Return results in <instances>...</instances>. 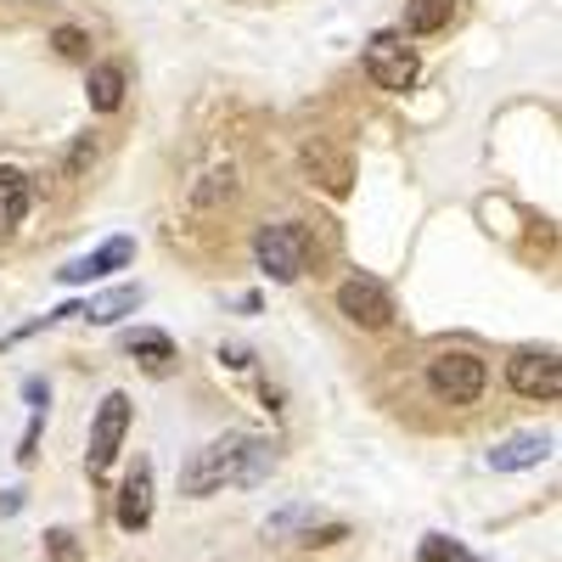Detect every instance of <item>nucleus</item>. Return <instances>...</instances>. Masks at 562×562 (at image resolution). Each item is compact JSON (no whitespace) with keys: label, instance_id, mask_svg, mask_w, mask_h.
I'll list each match as a JSON object with an SVG mask.
<instances>
[{"label":"nucleus","instance_id":"obj_14","mask_svg":"<svg viewBox=\"0 0 562 562\" xmlns=\"http://www.w3.org/2000/svg\"><path fill=\"white\" fill-rule=\"evenodd\" d=\"M124 102V68L119 63H97L90 68V108L97 113H119Z\"/></svg>","mask_w":562,"mask_h":562},{"label":"nucleus","instance_id":"obj_12","mask_svg":"<svg viewBox=\"0 0 562 562\" xmlns=\"http://www.w3.org/2000/svg\"><path fill=\"white\" fill-rule=\"evenodd\" d=\"M29 203H34V186H29V175H18V169H0V243L18 231V220L29 214Z\"/></svg>","mask_w":562,"mask_h":562},{"label":"nucleus","instance_id":"obj_10","mask_svg":"<svg viewBox=\"0 0 562 562\" xmlns=\"http://www.w3.org/2000/svg\"><path fill=\"white\" fill-rule=\"evenodd\" d=\"M551 456V434H512L490 450V473H524Z\"/></svg>","mask_w":562,"mask_h":562},{"label":"nucleus","instance_id":"obj_16","mask_svg":"<svg viewBox=\"0 0 562 562\" xmlns=\"http://www.w3.org/2000/svg\"><path fill=\"white\" fill-rule=\"evenodd\" d=\"M140 304V288H113V293H102V299H90L79 315H90V321H97V326H113L119 315H130Z\"/></svg>","mask_w":562,"mask_h":562},{"label":"nucleus","instance_id":"obj_6","mask_svg":"<svg viewBox=\"0 0 562 562\" xmlns=\"http://www.w3.org/2000/svg\"><path fill=\"white\" fill-rule=\"evenodd\" d=\"M124 434H130V394L113 389V394L97 405V416H90V450H85L90 473H108L113 456H119V445H124Z\"/></svg>","mask_w":562,"mask_h":562},{"label":"nucleus","instance_id":"obj_22","mask_svg":"<svg viewBox=\"0 0 562 562\" xmlns=\"http://www.w3.org/2000/svg\"><path fill=\"white\" fill-rule=\"evenodd\" d=\"M18 506H23V495H18V490H7V501H0V518H12Z\"/></svg>","mask_w":562,"mask_h":562},{"label":"nucleus","instance_id":"obj_1","mask_svg":"<svg viewBox=\"0 0 562 562\" xmlns=\"http://www.w3.org/2000/svg\"><path fill=\"white\" fill-rule=\"evenodd\" d=\"M276 473V445L259 434L209 439L180 473V495H220V490H259Z\"/></svg>","mask_w":562,"mask_h":562},{"label":"nucleus","instance_id":"obj_11","mask_svg":"<svg viewBox=\"0 0 562 562\" xmlns=\"http://www.w3.org/2000/svg\"><path fill=\"white\" fill-rule=\"evenodd\" d=\"M304 169H310L333 198H344V192H349V180H355L349 158H344L338 147H326V140H310V147H304Z\"/></svg>","mask_w":562,"mask_h":562},{"label":"nucleus","instance_id":"obj_8","mask_svg":"<svg viewBox=\"0 0 562 562\" xmlns=\"http://www.w3.org/2000/svg\"><path fill=\"white\" fill-rule=\"evenodd\" d=\"M130 259H135V243H130V237H113V243H102L97 254H85V259H68V265L57 270V281H63V288H85V281H102V276L124 270Z\"/></svg>","mask_w":562,"mask_h":562},{"label":"nucleus","instance_id":"obj_15","mask_svg":"<svg viewBox=\"0 0 562 562\" xmlns=\"http://www.w3.org/2000/svg\"><path fill=\"white\" fill-rule=\"evenodd\" d=\"M456 18V0H405V29L411 34H439Z\"/></svg>","mask_w":562,"mask_h":562},{"label":"nucleus","instance_id":"obj_19","mask_svg":"<svg viewBox=\"0 0 562 562\" xmlns=\"http://www.w3.org/2000/svg\"><path fill=\"white\" fill-rule=\"evenodd\" d=\"M52 45H57V57H68V63H85V57H90V34L74 29V23H63V29L52 34Z\"/></svg>","mask_w":562,"mask_h":562},{"label":"nucleus","instance_id":"obj_20","mask_svg":"<svg viewBox=\"0 0 562 562\" xmlns=\"http://www.w3.org/2000/svg\"><path fill=\"white\" fill-rule=\"evenodd\" d=\"M45 551H52V562H79V535L74 529H52L45 535Z\"/></svg>","mask_w":562,"mask_h":562},{"label":"nucleus","instance_id":"obj_18","mask_svg":"<svg viewBox=\"0 0 562 562\" xmlns=\"http://www.w3.org/2000/svg\"><path fill=\"white\" fill-rule=\"evenodd\" d=\"M416 562H473V557H467V546L450 540V535H428L422 551H416Z\"/></svg>","mask_w":562,"mask_h":562},{"label":"nucleus","instance_id":"obj_4","mask_svg":"<svg viewBox=\"0 0 562 562\" xmlns=\"http://www.w3.org/2000/svg\"><path fill=\"white\" fill-rule=\"evenodd\" d=\"M416 52L405 45V34H394V29H383V34H371V45H366V79L378 85V90H411L416 85Z\"/></svg>","mask_w":562,"mask_h":562},{"label":"nucleus","instance_id":"obj_17","mask_svg":"<svg viewBox=\"0 0 562 562\" xmlns=\"http://www.w3.org/2000/svg\"><path fill=\"white\" fill-rule=\"evenodd\" d=\"M231 192H237V175H231V169H209V175H203V186L192 192V203H198V209H209V203H220V198H231Z\"/></svg>","mask_w":562,"mask_h":562},{"label":"nucleus","instance_id":"obj_9","mask_svg":"<svg viewBox=\"0 0 562 562\" xmlns=\"http://www.w3.org/2000/svg\"><path fill=\"white\" fill-rule=\"evenodd\" d=\"M147 524H153V467L135 461V473L119 490V529L124 535H140Z\"/></svg>","mask_w":562,"mask_h":562},{"label":"nucleus","instance_id":"obj_21","mask_svg":"<svg viewBox=\"0 0 562 562\" xmlns=\"http://www.w3.org/2000/svg\"><path fill=\"white\" fill-rule=\"evenodd\" d=\"M23 394H29V405H34V416H40L45 405H52V394H45V383H40V378H29V383H23Z\"/></svg>","mask_w":562,"mask_h":562},{"label":"nucleus","instance_id":"obj_7","mask_svg":"<svg viewBox=\"0 0 562 562\" xmlns=\"http://www.w3.org/2000/svg\"><path fill=\"white\" fill-rule=\"evenodd\" d=\"M338 310L355 326H366V333H378V326L394 321V299H389V288H383L378 276H349L344 288H338Z\"/></svg>","mask_w":562,"mask_h":562},{"label":"nucleus","instance_id":"obj_3","mask_svg":"<svg viewBox=\"0 0 562 562\" xmlns=\"http://www.w3.org/2000/svg\"><path fill=\"white\" fill-rule=\"evenodd\" d=\"M254 259L270 281H299L310 270V231L293 225V220H281V225H265L259 237H254Z\"/></svg>","mask_w":562,"mask_h":562},{"label":"nucleus","instance_id":"obj_5","mask_svg":"<svg viewBox=\"0 0 562 562\" xmlns=\"http://www.w3.org/2000/svg\"><path fill=\"white\" fill-rule=\"evenodd\" d=\"M506 383H512V394L551 405L562 394V366H557L551 349H518V355L506 360Z\"/></svg>","mask_w":562,"mask_h":562},{"label":"nucleus","instance_id":"obj_2","mask_svg":"<svg viewBox=\"0 0 562 562\" xmlns=\"http://www.w3.org/2000/svg\"><path fill=\"white\" fill-rule=\"evenodd\" d=\"M428 389L445 405H479L484 389H490V366L467 349H445V355L428 360Z\"/></svg>","mask_w":562,"mask_h":562},{"label":"nucleus","instance_id":"obj_13","mask_svg":"<svg viewBox=\"0 0 562 562\" xmlns=\"http://www.w3.org/2000/svg\"><path fill=\"white\" fill-rule=\"evenodd\" d=\"M124 349L153 371V378H164V371L175 366V338L169 333H153V326H140V333H124Z\"/></svg>","mask_w":562,"mask_h":562}]
</instances>
